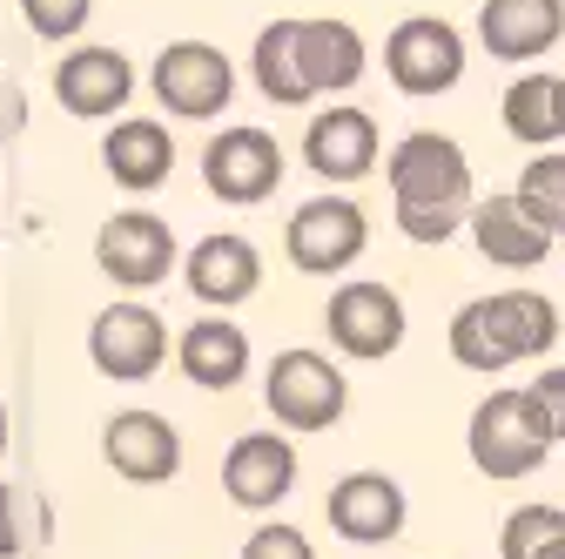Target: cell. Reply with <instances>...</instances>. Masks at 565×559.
Masks as SVG:
<instances>
[{"instance_id":"d6986e66","label":"cell","mask_w":565,"mask_h":559,"mask_svg":"<svg viewBox=\"0 0 565 559\" xmlns=\"http://www.w3.org/2000/svg\"><path fill=\"white\" fill-rule=\"evenodd\" d=\"M175 365H182V378L202 384V391H236V384L249 378V337H243V324H230V317H195V324L182 330V344H175Z\"/></svg>"},{"instance_id":"cb8c5ba5","label":"cell","mask_w":565,"mask_h":559,"mask_svg":"<svg viewBox=\"0 0 565 559\" xmlns=\"http://www.w3.org/2000/svg\"><path fill=\"white\" fill-rule=\"evenodd\" d=\"M297 34H303V21H269V28L256 34V54H249V75H256V88H263L276 108H303V102H310L303 61H297Z\"/></svg>"},{"instance_id":"f1b7e54d","label":"cell","mask_w":565,"mask_h":559,"mask_svg":"<svg viewBox=\"0 0 565 559\" xmlns=\"http://www.w3.org/2000/svg\"><path fill=\"white\" fill-rule=\"evenodd\" d=\"M243 559H317V552H310V539H303L297 526L269 519V526H256V532L243 539Z\"/></svg>"},{"instance_id":"603a6c76","label":"cell","mask_w":565,"mask_h":559,"mask_svg":"<svg viewBox=\"0 0 565 559\" xmlns=\"http://www.w3.org/2000/svg\"><path fill=\"white\" fill-rule=\"evenodd\" d=\"M512 143H532L545 156V143H565V75H519L499 102Z\"/></svg>"},{"instance_id":"d4e9b609","label":"cell","mask_w":565,"mask_h":559,"mask_svg":"<svg viewBox=\"0 0 565 559\" xmlns=\"http://www.w3.org/2000/svg\"><path fill=\"white\" fill-rule=\"evenodd\" d=\"M519 209H525V217L558 243L565 236V149H545V156H532L525 162V176H519Z\"/></svg>"},{"instance_id":"1f68e13d","label":"cell","mask_w":565,"mask_h":559,"mask_svg":"<svg viewBox=\"0 0 565 559\" xmlns=\"http://www.w3.org/2000/svg\"><path fill=\"white\" fill-rule=\"evenodd\" d=\"M0 458H8V404H0Z\"/></svg>"},{"instance_id":"8992f818","label":"cell","mask_w":565,"mask_h":559,"mask_svg":"<svg viewBox=\"0 0 565 559\" xmlns=\"http://www.w3.org/2000/svg\"><path fill=\"white\" fill-rule=\"evenodd\" d=\"M364 243H371V223H364V209L350 202V196H317V202H303L297 217H290V230H282V250H290V263L303 270V276H337V270H350L364 256Z\"/></svg>"},{"instance_id":"277c9868","label":"cell","mask_w":565,"mask_h":559,"mask_svg":"<svg viewBox=\"0 0 565 559\" xmlns=\"http://www.w3.org/2000/svg\"><path fill=\"white\" fill-rule=\"evenodd\" d=\"M149 88L156 102L175 115V122H209V115H223L230 95H236V67L223 48H209V41H169L149 67Z\"/></svg>"},{"instance_id":"4fadbf2b","label":"cell","mask_w":565,"mask_h":559,"mask_svg":"<svg viewBox=\"0 0 565 559\" xmlns=\"http://www.w3.org/2000/svg\"><path fill=\"white\" fill-rule=\"evenodd\" d=\"M102 458L128 485H162V478L182 472V439H175L169 418H156V411H115L108 432H102Z\"/></svg>"},{"instance_id":"ac0fdd59","label":"cell","mask_w":565,"mask_h":559,"mask_svg":"<svg viewBox=\"0 0 565 559\" xmlns=\"http://www.w3.org/2000/svg\"><path fill=\"white\" fill-rule=\"evenodd\" d=\"M182 276H189V291H195V304H243L256 284H263V256H256V243L249 236H202L195 250H189V263H182Z\"/></svg>"},{"instance_id":"4dcf8cb0","label":"cell","mask_w":565,"mask_h":559,"mask_svg":"<svg viewBox=\"0 0 565 559\" xmlns=\"http://www.w3.org/2000/svg\"><path fill=\"white\" fill-rule=\"evenodd\" d=\"M8 128H14V102H8V88H0V149H8Z\"/></svg>"},{"instance_id":"8fae6325","label":"cell","mask_w":565,"mask_h":559,"mask_svg":"<svg viewBox=\"0 0 565 559\" xmlns=\"http://www.w3.org/2000/svg\"><path fill=\"white\" fill-rule=\"evenodd\" d=\"M202 182L216 202H263L282 182V149L263 128H223L216 143L202 149Z\"/></svg>"},{"instance_id":"d6a6232c","label":"cell","mask_w":565,"mask_h":559,"mask_svg":"<svg viewBox=\"0 0 565 559\" xmlns=\"http://www.w3.org/2000/svg\"><path fill=\"white\" fill-rule=\"evenodd\" d=\"M539 559H565V539H552V546H545V552H539Z\"/></svg>"},{"instance_id":"4316f807","label":"cell","mask_w":565,"mask_h":559,"mask_svg":"<svg viewBox=\"0 0 565 559\" xmlns=\"http://www.w3.org/2000/svg\"><path fill=\"white\" fill-rule=\"evenodd\" d=\"M21 14L41 41H67V34H82L88 14H95V0H21Z\"/></svg>"},{"instance_id":"44dd1931","label":"cell","mask_w":565,"mask_h":559,"mask_svg":"<svg viewBox=\"0 0 565 559\" xmlns=\"http://www.w3.org/2000/svg\"><path fill=\"white\" fill-rule=\"evenodd\" d=\"M102 169L121 182V189H162L169 169H175V143H169V128L162 122H115L102 135Z\"/></svg>"},{"instance_id":"ffe728a7","label":"cell","mask_w":565,"mask_h":559,"mask_svg":"<svg viewBox=\"0 0 565 559\" xmlns=\"http://www.w3.org/2000/svg\"><path fill=\"white\" fill-rule=\"evenodd\" d=\"M297 61H303V88L310 95H337V88H358L364 67H371V48L350 21H303L297 34Z\"/></svg>"},{"instance_id":"52a82bcc","label":"cell","mask_w":565,"mask_h":559,"mask_svg":"<svg viewBox=\"0 0 565 559\" xmlns=\"http://www.w3.org/2000/svg\"><path fill=\"white\" fill-rule=\"evenodd\" d=\"M269 411H276V425H290V432H330L337 418H343V371L317 351H282L269 365V384H263Z\"/></svg>"},{"instance_id":"7a4b0ae2","label":"cell","mask_w":565,"mask_h":559,"mask_svg":"<svg viewBox=\"0 0 565 559\" xmlns=\"http://www.w3.org/2000/svg\"><path fill=\"white\" fill-rule=\"evenodd\" d=\"M552 344H558V310L539 291L478 297L451 317V358L465 371H505L519 358H545Z\"/></svg>"},{"instance_id":"5bb4252c","label":"cell","mask_w":565,"mask_h":559,"mask_svg":"<svg viewBox=\"0 0 565 559\" xmlns=\"http://www.w3.org/2000/svg\"><path fill=\"white\" fill-rule=\"evenodd\" d=\"M377 156H384V143H377V122L364 108H323L303 128V162L323 182H358L377 169Z\"/></svg>"},{"instance_id":"2e32d148","label":"cell","mask_w":565,"mask_h":559,"mask_svg":"<svg viewBox=\"0 0 565 559\" xmlns=\"http://www.w3.org/2000/svg\"><path fill=\"white\" fill-rule=\"evenodd\" d=\"M330 532L350 546H384L404 532V493L384 472H350L330 485Z\"/></svg>"},{"instance_id":"5b68a950","label":"cell","mask_w":565,"mask_h":559,"mask_svg":"<svg viewBox=\"0 0 565 559\" xmlns=\"http://www.w3.org/2000/svg\"><path fill=\"white\" fill-rule=\"evenodd\" d=\"M384 75L404 95H451L465 82V41L445 14H411L384 41Z\"/></svg>"},{"instance_id":"7c38bea8","label":"cell","mask_w":565,"mask_h":559,"mask_svg":"<svg viewBox=\"0 0 565 559\" xmlns=\"http://www.w3.org/2000/svg\"><path fill=\"white\" fill-rule=\"evenodd\" d=\"M135 95V67L121 48H75V54H61L54 67V102L67 115H82V122H108L121 115Z\"/></svg>"},{"instance_id":"30bf717a","label":"cell","mask_w":565,"mask_h":559,"mask_svg":"<svg viewBox=\"0 0 565 559\" xmlns=\"http://www.w3.org/2000/svg\"><path fill=\"white\" fill-rule=\"evenodd\" d=\"M323 324L343 358H391L404 344V297L391 284H343L330 297Z\"/></svg>"},{"instance_id":"9c48e42d","label":"cell","mask_w":565,"mask_h":559,"mask_svg":"<svg viewBox=\"0 0 565 559\" xmlns=\"http://www.w3.org/2000/svg\"><path fill=\"white\" fill-rule=\"evenodd\" d=\"M95 263L121 291H156L175 270V236H169L162 217H149V209H121V217H108L102 236H95Z\"/></svg>"},{"instance_id":"e0dca14e","label":"cell","mask_w":565,"mask_h":559,"mask_svg":"<svg viewBox=\"0 0 565 559\" xmlns=\"http://www.w3.org/2000/svg\"><path fill=\"white\" fill-rule=\"evenodd\" d=\"M290 485H297V452L282 445L276 432H243L230 445V458H223V493L243 513H269Z\"/></svg>"},{"instance_id":"484cf974","label":"cell","mask_w":565,"mask_h":559,"mask_svg":"<svg viewBox=\"0 0 565 559\" xmlns=\"http://www.w3.org/2000/svg\"><path fill=\"white\" fill-rule=\"evenodd\" d=\"M552 539H565V513L558 506H519L499 532V552L505 559H539Z\"/></svg>"},{"instance_id":"3957f363","label":"cell","mask_w":565,"mask_h":559,"mask_svg":"<svg viewBox=\"0 0 565 559\" xmlns=\"http://www.w3.org/2000/svg\"><path fill=\"white\" fill-rule=\"evenodd\" d=\"M465 445H471V465L484 478H525L545 465L552 439L539 425V411L525 391H491L478 411H471V425H465Z\"/></svg>"},{"instance_id":"83f0119b","label":"cell","mask_w":565,"mask_h":559,"mask_svg":"<svg viewBox=\"0 0 565 559\" xmlns=\"http://www.w3.org/2000/svg\"><path fill=\"white\" fill-rule=\"evenodd\" d=\"M525 398H532V411H539L545 439H552V445H565V365H545V371L525 384Z\"/></svg>"},{"instance_id":"6da1fadb","label":"cell","mask_w":565,"mask_h":559,"mask_svg":"<svg viewBox=\"0 0 565 559\" xmlns=\"http://www.w3.org/2000/svg\"><path fill=\"white\" fill-rule=\"evenodd\" d=\"M391 196H397V230L424 250H438L445 236H458V223H471V156L451 135L417 128L384 156Z\"/></svg>"},{"instance_id":"7402d4cb","label":"cell","mask_w":565,"mask_h":559,"mask_svg":"<svg viewBox=\"0 0 565 559\" xmlns=\"http://www.w3.org/2000/svg\"><path fill=\"white\" fill-rule=\"evenodd\" d=\"M471 236H478V250L491 263H505V270H532V263L552 256V236L519 209V196H484L471 209Z\"/></svg>"},{"instance_id":"ba28073f","label":"cell","mask_w":565,"mask_h":559,"mask_svg":"<svg viewBox=\"0 0 565 559\" xmlns=\"http://www.w3.org/2000/svg\"><path fill=\"white\" fill-rule=\"evenodd\" d=\"M88 358L102 378H121V384H141L156 378V365L169 358V330L149 304H108L95 324H88Z\"/></svg>"},{"instance_id":"f546056e","label":"cell","mask_w":565,"mask_h":559,"mask_svg":"<svg viewBox=\"0 0 565 559\" xmlns=\"http://www.w3.org/2000/svg\"><path fill=\"white\" fill-rule=\"evenodd\" d=\"M28 539H34V526H28V499L14 493V485H0V559L28 552Z\"/></svg>"},{"instance_id":"9a60e30c","label":"cell","mask_w":565,"mask_h":559,"mask_svg":"<svg viewBox=\"0 0 565 559\" xmlns=\"http://www.w3.org/2000/svg\"><path fill=\"white\" fill-rule=\"evenodd\" d=\"M478 41L491 61H539L565 41V0H484Z\"/></svg>"}]
</instances>
